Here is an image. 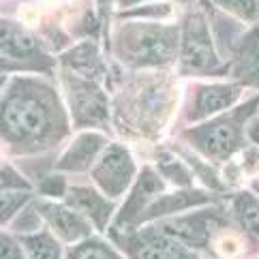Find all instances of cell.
Instances as JSON below:
<instances>
[{"instance_id": "cell-6", "label": "cell", "mask_w": 259, "mask_h": 259, "mask_svg": "<svg viewBox=\"0 0 259 259\" xmlns=\"http://www.w3.org/2000/svg\"><path fill=\"white\" fill-rule=\"evenodd\" d=\"M131 259H197L178 240L165 236L161 229H146L120 240Z\"/></svg>"}, {"instance_id": "cell-16", "label": "cell", "mask_w": 259, "mask_h": 259, "mask_svg": "<svg viewBox=\"0 0 259 259\" xmlns=\"http://www.w3.org/2000/svg\"><path fill=\"white\" fill-rule=\"evenodd\" d=\"M22 244L26 248V253H28V259H60L62 255L60 244L48 231H36V234L22 236Z\"/></svg>"}, {"instance_id": "cell-13", "label": "cell", "mask_w": 259, "mask_h": 259, "mask_svg": "<svg viewBox=\"0 0 259 259\" xmlns=\"http://www.w3.org/2000/svg\"><path fill=\"white\" fill-rule=\"evenodd\" d=\"M105 137L99 133H81L75 142L69 146V150L62 154L56 167L62 171H84L92 167L97 156L103 152Z\"/></svg>"}, {"instance_id": "cell-15", "label": "cell", "mask_w": 259, "mask_h": 259, "mask_svg": "<svg viewBox=\"0 0 259 259\" xmlns=\"http://www.w3.org/2000/svg\"><path fill=\"white\" fill-rule=\"evenodd\" d=\"M210 201L208 195H203L201 191H184V193H174V195H163L159 201H152L150 208H148L144 214L140 217L137 223L148 219H156V217H163V214H171V212H178V210H187L191 206H197V203H206Z\"/></svg>"}, {"instance_id": "cell-21", "label": "cell", "mask_w": 259, "mask_h": 259, "mask_svg": "<svg viewBox=\"0 0 259 259\" xmlns=\"http://www.w3.org/2000/svg\"><path fill=\"white\" fill-rule=\"evenodd\" d=\"M30 199V191H3V223L17 214Z\"/></svg>"}, {"instance_id": "cell-17", "label": "cell", "mask_w": 259, "mask_h": 259, "mask_svg": "<svg viewBox=\"0 0 259 259\" xmlns=\"http://www.w3.org/2000/svg\"><path fill=\"white\" fill-rule=\"evenodd\" d=\"M67 259H120V257L112 246L103 242V240L88 238L73 248Z\"/></svg>"}, {"instance_id": "cell-12", "label": "cell", "mask_w": 259, "mask_h": 259, "mask_svg": "<svg viewBox=\"0 0 259 259\" xmlns=\"http://www.w3.org/2000/svg\"><path fill=\"white\" fill-rule=\"evenodd\" d=\"M3 56L5 60H15V62H26L32 64L36 62L41 67L43 56L39 54V45H36L34 36L26 32L11 20L3 22Z\"/></svg>"}, {"instance_id": "cell-25", "label": "cell", "mask_w": 259, "mask_h": 259, "mask_svg": "<svg viewBox=\"0 0 259 259\" xmlns=\"http://www.w3.org/2000/svg\"><path fill=\"white\" fill-rule=\"evenodd\" d=\"M41 193H45V195H52V197L67 195V191H64V180L58 178V176H50L48 182L41 184Z\"/></svg>"}, {"instance_id": "cell-1", "label": "cell", "mask_w": 259, "mask_h": 259, "mask_svg": "<svg viewBox=\"0 0 259 259\" xmlns=\"http://www.w3.org/2000/svg\"><path fill=\"white\" fill-rule=\"evenodd\" d=\"M60 101L50 86L15 79L3 99V137L11 146L43 148L64 135Z\"/></svg>"}, {"instance_id": "cell-24", "label": "cell", "mask_w": 259, "mask_h": 259, "mask_svg": "<svg viewBox=\"0 0 259 259\" xmlns=\"http://www.w3.org/2000/svg\"><path fill=\"white\" fill-rule=\"evenodd\" d=\"M161 171H163L165 176H169L174 182H180V184H189V182H191L189 171L184 169L178 161H165V165L161 167Z\"/></svg>"}, {"instance_id": "cell-5", "label": "cell", "mask_w": 259, "mask_h": 259, "mask_svg": "<svg viewBox=\"0 0 259 259\" xmlns=\"http://www.w3.org/2000/svg\"><path fill=\"white\" fill-rule=\"evenodd\" d=\"M135 176V163L122 146H109L92 167V178L105 195L120 197Z\"/></svg>"}, {"instance_id": "cell-11", "label": "cell", "mask_w": 259, "mask_h": 259, "mask_svg": "<svg viewBox=\"0 0 259 259\" xmlns=\"http://www.w3.org/2000/svg\"><path fill=\"white\" fill-rule=\"evenodd\" d=\"M64 201H67L69 208L77 210L81 217L90 219L92 223H95V227L101 231L107 227L109 217H112V212H114L112 201L105 199L101 193H97L95 189H88V187H75V189L67 191Z\"/></svg>"}, {"instance_id": "cell-26", "label": "cell", "mask_w": 259, "mask_h": 259, "mask_svg": "<svg viewBox=\"0 0 259 259\" xmlns=\"http://www.w3.org/2000/svg\"><path fill=\"white\" fill-rule=\"evenodd\" d=\"M246 135L255 146H259V120H251L246 126Z\"/></svg>"}, {"instance_id": "cell-10", "label": "cell", "mask_w": 259, "mask_h": 259, "mask_svg": "<svg viewBox=\"0 0 259 259\" xmlns=\"http://www.w3.org/2000/svg\"><path fill=\"white\" fill-rule=\"evenodd\" d=\"M214 223H217V214L210 210V212H197L193 217L163 221L156 229H161L165 236L178 240L184 246H203L208 242L210 229Z\"/></svg>"}, {"instance_id": "cell-19", "label": "cell", "mask_w": 259, "mask_h": 259, "mask_svg": "<svg viewBox=\"0 0 259 259\" xmlns=\"http://www.w3.org/2000/svg\"><path fill=\"white\" fill-rule=\"evenodd\" d=\"M214 3L225 9V11L238 15L244 22L259 20V0H214Z\"/></svg>"}, {"instance_id": "cell-22", "label": "cell", "mask_w": 259, "mask_h": 259, "mask_svg": "<svg viewBox=\"0 0 259 259\" xmlns=\"http://www.w3.org/2000/svg\"><path fill=\"white\" fill-rule=\"evenodd\" d=\"M30 182L17 174L11 165L3 167V191H30Z\"/></svg>"}, {"instance_id": "cell-3", "label": "cell", "mask_w": 259, "mask_h": 259, "mask_svg": "<svg viewBox=\"0 0 259 259\" xmlns=\"http://www.w3.org/2000/svg\"><path fill=\"white\" fill-rule=\"evenodd\" d=\"M257 103H259V99H253L251 103L238 107L229 116H221L217 120H212V122L199 124L195 128H191V131H187L184 135L206 156L217 159V161H225L242 146V131L246 126V118L253 114Z\"/></svg>"}, {"instance_id": "cell-28", "label": "cell", "mask_w": 259, "mask_h": 259, "mask_svg": "<svg viewBox=\"0 0 259 259\" xmlns=\"http://www.w3.org/2000/svg\"><path fill=\"white\" fill-rule=\"evenodd\" d=\"M135 3H140V0H120V5H124V7H131Z\"/></svg>"}, {"instance_id": "cell-20", "label": "cell", "mask_w": 259, "mask_h": 259, "mask_svg": "<svg viewBox=\"0 0 259 259\" xmlns=\"http://www.w3.org/2000/svg\"><path fill=\"white\" fill-rule=\"evenodd\" d=\"M236 210L240 217V223L244 225L251 234H259V206L251 195H242L236 201Z\"/></svg>"}, {"instance_id": "cell-23", "label": "cell", "mask_w": 259, "mask_h": 259, "mask_svg": "<svg viewBox=\"0 0 259 259\" xmlns=\"http://www.w3.org/2000/svg\"><path fill=\"white\" fill-rule=\"evenodd\" d=\"M0 259H28V253L22 244V240L17 242L15 238L3 234V240H0Z\"/></svg>"}, {"instance_id": "cell-14", "label": "cell", "mask_w": 259, "mask_h": 259, "mask_svg": "<svg viewBox=\"0 0 259 259\" xmlns=\"http://www.w3.org/2000/svg\"><path fill=\"white\" fill-rule=\"evenodd\" d=\"M238 97H240V88L231 86V84L199 86L195 92V101H193L191 118L201 120V118H208L217 112H223V109H227Z\"/></svg>"}, {"instance_id": "cell-4", "label": "cell", "mask_w": 259, "mask_h": 259, "mask_svg": "<svg viewBox=\"0 0 259 259\" xmlns=\"http://www.w3.org/2000/svg\"><path fill=\"white\" fill-rule=\"evenodd\" d=\"M180 62L182 71L187 73H217L219 71V56L212 45L208 26L199 13L189 15L187 24L182 28L180 39Z\"/></svg>"}, {"instance_id": "cell-8", "label": "cell", "mask_w": 259, "mask_h": 259, "mask_svg": "<svg viewBox=\"0 0 259 259\" xmlns=\"http://www.w3.org/2000/svg\"><path fill=\"white\" fill-rule=\"evenodd\" d=\"M36 212L48 221V225L56 234L62 242H79V240H88L90 225L88 221L79 214L77 210L69 206H58L52 201H41L36 206Z\"/></svg>"}, {"instance_id": "cell-18", "label": "cell", "mask_w": 259, "mask_h": 259, "mask_svg": "<svg viewBox=\"0 0 259 259\" xmlns=\"http://www.w3.org/2000/svg\"><path fill=\"white\" fill-rule=\"evenodd\" d=\"M64 62H67L71 69H75L77 73H84V75H92V73L101 71L99 58L90 45H81V48H77L75 52L67 54V56H64Z\"/></svg>"}, {"instance_id": "cell-2", "label": "cell", "mask_w": 259, "mask_h": 259, "mask_svg": "<svg viewBox=\"0 0 259 259\" xmlns=\"http://www.w3.org/2000/svg\"><path fill=\"white\" fill-rule=\"evenodd\" d=\"M118 56L133 67H152L174 60L178 30L171 26L133 24L118 32Z\"/></svg>"}, {"instance_id": "cell-27", "label": "cell", "mask_w": 259, "mask_h": 259, "mask_svg": "<svg viewBox=\"0 0 259 259\" xmlns=\"http://www.w3.org/2000/svg\"><path fill=\"white\" fill-rule=\"evenodd\" d=\"M251 56H253V64H255V71L259 73V30L253 36V48H251Z\"/></svg>"}, {"instance_id": "cell-7", "label": "cell", "mask_w": 259, "mask_h": 259, "mask_svg": "<svg viewBox=\"0 0 259 259\" xmlns=\"http://www.w3.org/2000/svg\"><path fill=\"white\" fill-rule=\"evenodd\" d=\"M64 86L69 90L77 126H86L92 122H103L105 114H107L105 112V99L92 81L73 77V75H64Z\"/></svg>"}, {"instance_id": "cell-9", "label": "cell", "mask_w": 259, "mask_h": 259, "mask_svg": "<svg viewBox=\"0 0 259 259\" xmlns=\"http://www.w3.org/2000/svg\"><path fill=\"white\" fill-rule=\"evenodd\" d=\"M163 193V180L156 176L150 167H146L142 171V176L137 178L135 187H133V193L131 197L126 199V203L122 206V210L118 212V217L114 221L116 227H122L126 223H137L140 217L144 212L150 208V203L156 195H161Z\"/></svg>"}]
</instances>
